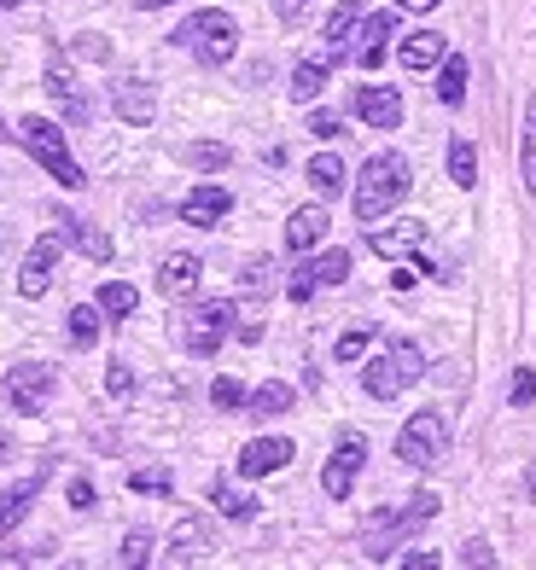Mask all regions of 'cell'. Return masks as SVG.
Listing matches in <instances>:
<instances>
[{"label": "cell", "instance_id": "6da1fadb", "mask_svg": "<svg viewBox=\"0 0 536 570\" xmlns=\"http://www.w3.org/2000/svg\"><path fill=\"white\" fill-rule=\"evenodd\" d=\"M402 198H408V158L402 151H373L362 164V175H355V216L379 222V216H391Z\"/></svg>", "mask_w": 536, "mask_h": 570}, {"label": "cell", "instance_id": "7a4b0ae2", "mask_svg": "<svg viewBox=\"0 0 536 570\" xmlns=\"http://www.w3.org/2000/svg\"><path fill=\"white\" fill-rule=\"evenodd\" d=\"M175 41L187 47V53L198 59V65H211V70H222L227 59L240 53V23H234V12H222V7H204V12H193L182 30H175Z\"/></svg>", "mask_w": 536, "mask_h": 570}, {"label": "cell", "instance_id": "3957f363", "mask_svg": "<svg viewBox=\"0 0 536 570\" xmlns=\"http://www.w3.org/2000/svg\"><path fill=\"white\" fill-rule=\"evenodd\" d=\"M415 379H426V355H420V344H415V338H391L386 350L368 361L362 391H368L373 402H391V396H402Z\"/></svg>", "mask_w": 536, "mask_h": 570}, {"label": "cell", "instance_id": "277c9868", "mask_svg": "<svg viewBox=\"0 0 536 570\" xmlns=\"http://www.w3.org/2000/svg\"><path fill=\"white\" fill-rule=\"evenodd\" d=\"M12 135L23 140V151H30V158L47 169V175H53L59 180V187H88V175L82 169H76V158H70V146H65V128L59 122H47V117H23L18 128H12Z\"/></svg>", "mask_w": 536, "mask_h": 570}, {"label": "cell", "instance_id": "5b68a950", "mask_svg": "<svg viewBox=\"0 0 536 570\" xmlns=\"http://www.w3.org/2000/svg\"><path fill=\"white\" fill-rule=\"evenodd\" d=\"M444 454H449V420L438 407H420L415 420L397 431V460L415 465V472H426V465H438Z\"/></svg>", "mask_w": 536, "mask_h": 570}, {"label": "cell", "instance_id": "8992f818", "mask_svg": "<svg viewBox=\"0 0 536 570\" xmlns=\"http://www.w3.org/2000/svg\"><path fill=\"white\" fill-rule=\"evenodd\" d=\"M431 512H438V495H431V489H420V495H408V507L386 512V518H379V524L368 530V548H362V553H368V559H391L397 541H402V535H415Z\"/></svg>", "mask_w": 536, "mask_h": 570}, {"label": "cell", "instance_id": "52a82bcc", "mask_svg": "<svg viewBox=\"0 0 536 570\" xmlns=\"http://www.w3.org/2000/svg\"><path fill=\"white\" fill-rule=\"evenodd\" d=\"M227 332H234V303L211 297V303L187 308V321H182V344H187V355L211 361V355L222 350V338H227Z\"/></svg>", "mask_w": 536, "mask_h": 570}, {"label": "cell", "instance_id": "ba28073f", "mask_svg": "<svg viewBox=\"0 0 536 570\" xmlns=\"http://www.w3.org/2000/svg\"><path fill=\"white\" fill-rule=\"evenodd\" d=\"M53 384H59V373L47 367V361H18V367L7 373V402L18 413H41L47 396H53Z\"/></svg>", "mask_w": 536, "mask_h": 570}, {"label": "cell", "instance_id": "9c48e42d", "mask_svg": "<svg viewBox=\"0 0 536 570\" xmlns=\"http://www.w3.org/2000/svg\"><path fill=\"white\" fill-rule=\"evenodd\" d=\"M362 460H368L362 431H344V436H339V449H333V460H327V472H321L327 501H350V489H355V472H362Z\"/></svg>", "mask_w": 536, "mask_h": 570}, {"label": "cell", "instance_id": "30bf717a", "mask_svg": "<svg viewBox=\"0 0 536 570\" xmlns=\"http://www.w3.org/2000/svg\"><path fill=\"white\" fill-rule=\"evenodd\" d=\"M59 245H65V227L41 233V239L30 245V256H23V268H18V292H23V297H41L47 285H53V268H59Z\"/></svg>", "mask_w": 536, "mask_h": 570}, {"label": "cell", "instance_id": "8fae6325", "mask_svg": "<svg viewBox=\"0 0 536 570\" xmlns=\"http://www.w3.org/2000/svg\"><path fill=\"white\" fill-rule=\"evenodd\" d=\"M292 443L286 436H251V443L240 449V472L245 478H269V472H280V465H292Z\"/></svg>", "mask_w": 536, "mask_h": 570}, {"label": "cell", "instance_id": "7c38bea8", "mask_svg": "<svg viewBox=\"0 0 536 570\" xmlns=\"http://www.w3.org/2000/svg\"><path fill=\"white\" fill-rule=\"evenodd\" d=\"M227 210H234V193H227V187H193L182 198V222L187 227H216Z\"/></svg>", "mask_w": 536, "mask_h": 570}, {"label": "cell", "instance_id": "4fadbf2b", "mask_svg": "<svg viewBox=\"0 0 536 570\" xmlns=\"http://www.w3.org/2000/svg\"><path fill=\"white\" fill-rule=\"evenodd\" d=\"M355 117H362L368 128H397L402 122V99H397V88H355Z\"/></svg>", "mask_w": 536, "mask_h": 570}, {"label": "cell", "instance_id": "5bb4252c", "mask_svg": "<svg viewBox=\"0 0 536 570\" xmlns=\"http://www.w3.org/2000/svg\"><path fill=\"white\" fill-rule=\"evenodd\" d=\"M47 94H53L59 106H65L70 122H88V117H94V111H88V99L76 94V76H70V65H65L59 53H47Z\"/></svg>", "mask_w": 536, "mask_h": 570}, {"label": "cell", "instance_id": "9a60e30c", "mask_svg": "<svg viewBox=\"0 0 536 570\" xmlns=\"http://www.w3.org/2000/svg\"><path fill=\"white\" fill-rule=\"evenodd\" d=\"M391 36H397V12H373V18L362 23V47H355V65H362V70H379V65H386Z\"/></svg>", "mask_w": 536, "mask_h": 570}, {"label": "cell", "instance_id": "2e32d148", "mask_svg": "<svg viewBox=\"0 0 536 570\" xmlns=\"http://www.w3.org/2000/svg\"><path fill=\"white\" fill-rule=\"evenodd\" d=\"M355 30H362V7H355V0L333 7V18H327V30H321V36H327V53H321V59L339 65V59L350 53V36H355Z\"/></svg>", "mask_w": 536, "mask_h": 570}, {"label": "cell", "instance_id": "e0dca14e", "mask_svg": "<svg viewBox=\"0 0 536 570\" xmlns=\"http://www.w3.org/2000/svg\"><path fill=\"white\" fill-rule=\"evenodd\" d=\"M198 274H204V263H198V256L175 250V256H164V268H158V292H164V297H193Z\"/></svg>", "mask_w": 536, "mask_h": 570}, {"label": "cell", "instance_id": "ac0fdd59", "mask_svg": "<svg viewBox=\"0 0 536 570\" xmlns=\"http://www.w3.org/2000/svg\"><path fill=\"white\" fill-rule=\"evenodd\" d=\"M111 106H117V117L129 122V128H146L152 117H158V94H152L146 82H117V99H111Z\"/></svg>", "mask_w": 536, "mask_h": 570}, {"label": "cell", "instance_id": "d6986e66", "mask_svg": "<svg viewBox=\"0 0 536 570\" xmlns=\"http://www.w3.org/2000/svg\"><path fill=\"white\" fill-rule=\"evenodd\" d=\"M373 256H402V250H420L426 245V222H397V227H373L368 233Z\"/></svg>", "mask_w": 536, "mask_h": 570}, {"label": "cell", "instance_id": "ffe728a7", "mask_svg": "<svg viewBox=\"0 0 536 570\" xmlns=\"http://www.w3.org/2000/svg\"><path fill=\"white\" fill-rule=\"evenodd\" d=\"M41 483H47V472L23 478V483H12L7 495H0V535H7L12 524H23V518H30V507H36V495H41Z\"/></svg>", "mask_w": 536, "mask_h": 570}, {"label": "cell", "instance_id": "44dd1931", "mask_svg": "<svg viewBox=\"0 0 536 570\" xmlns=\"http://www.w3.org/2000/svg\"><path fill=\"white\" fill-rule=\"evenodd\" d=\"M53 222L65 227V239H76V245H82V256H94V263H111V239H106V233H99L94 222L70 216V210H53Z\"/></svg>", "mask_w": 536, "mask_h": 570}, {"label": "cell", "instance_id": "7402d4cb", "mask_svg": "<svg viewBox=\"0 0 536 570\" xmlns=\"http://www.w3.org/2000/svg\"><path fill=\"white\" fill-rule=\"evenodd\" d=\"M321 239H327V210H321V204H303V210H292L286 245H292V250H315Z\"/></svg>", "mask_w": 536, "mask_h": 570}, {"label": "cell", "instance_id": "603a6c76", "mask_svg": "<svg viewBox=\"0 0 536 570\" xmlns=\"http://www.w3.org/2000/svg\"><path fill=\"white\" fill-rule=\"evenodd\" d=\"M444 36L438 30H420V36H408L402 41V70H431V65H444Z\"/></svg>", "mask_w": 536, "mask_h": 570}, {"label": "cell", "instance_id": "cb8c5ba5", "mask_svg": "<svg viewBox=\"0 0 536 570\" xmlns=\"http://www.w3.org/2000/svg\"><path fill=\"white\" fill-rule=\"evenodd\" d=\"M169 553L175 559H198V553H211V524H204V518H182V524H175V535H169Z\"/></svg>", "mask_w": 536, "mask_h": 570}, {"label": "cell", "instance_id": "d4e9b609", "mask_svg": "<svg viewBox=\"0 0 536 570\" xmlns=\"http://www.w3.org/2000/svg\"><path fill=\"white\" fill-rule=\"evenodd\" d=\"M245 407L257 413V420H280V413H292V384H263V391H251L245 396Z\"/></svg>", "mask_w": 536, "mask_h": 570}, {"label": "cell", "instance_id": "484cf974", "mask_svg": "<svg viewBox=\"0 0 536 570\" xmlns=\"http://www.w3.org/2000/svg\"><path fill=\"white\" fill-rule=\"evenodd\" d=\"M303 175H310V187H315L321 198H339V193H344V164L333 158V151L310 158V169H303Z\"/></svg>", "mask_w": 536, "mask_h": 570}, {"label": "cell", "instance_id": "4316f807", "mask_svg": "<svg viewBox=\"0 0 536 570\" xmlns=\"http://www.w3.org/2000/svg\"><path fill=\"white\" fill-rule=\"evenodd\" d=\"M94 303L106 308L111 321H123V315H135V308H140V292H135V285H123V279H106V285H99V297H94Z\"/></svg>", "mask_w": 536, "mask_h": 570}, {"label": "cell", "instance_id": "83f0119b", "mask_svg": "<svg viewBox=\"0 0 536 570\" xmlns=\"http://www.w3.org/2000/svg\"><path fill=\"white\" fill-rule=\"evenodd\" d=\"M438 99H444V106H461V99H467V59H461V53H444Z\"/></svg>", "mask_w": 536, "mask_h": 570}, {"label": "cell", "instance_id": "f1b7e54d", "mask_svg": "<svg viewBox=\"0 0 536 570\" xmlns=\"http://www.w3.org/2000/svg\"><path fill=\"white\" fill-rule=\"evenodd\" d=\"M327 70H333L327 59H303V65L292 70V99H303V106H310V99L327 88Z\"/></svg>", "mask_w": 536, "mask_h": 570}, {"label": "cell", "instance_id": "f546056e", "mask_svg": "<svg viewBox=\"0 0 536 570\" xmlns=\"http://www.w3.org/2000/svg\"><path fill=\"white\" fill-rule=\"evenodd\" d=\"M449 180H455V187H472V180H478V151H472V140H449Z\"/></svg>", "mask_w": 536, "mask_h": 570}, {"label": "cell", "instance_id": "4dcf8cb0", "mask_svg": "<svg viewBox=\"0 0 536 570\" xmlns=\"http://www.w3.org/2000/svg\"><path fill=\"white\" fill-rule=\"evenodd\" d=\"M211 501H216L227 518H257V501H251V495H240V489H234V483H222V478L211 483Z\"/></svg>", "mask_w": 536, "mask_h": 570}, {"label": "cell", "instance_id": "1f68e13d", "mask_svg": "<svg viewBox=\"0 0 536 570\" xmlns=\"http://www.w3.org/2000/svg\"><path fill=\"white\" fill-rule=\"evenodd\" d=\"M310 268H315L321 285H344L350 279V250H327V256H315Z\"/></svg>", "mask_w": 536, "mask_h": 570}, {"label": "cell", "instance_id": "d6a6232c", "mask_svg": "<svg viewBox=\"0 0 536 570\" xmlns=\"http://www.w3.org/2000/svg\"><path fill=\"white\" fill-rule=\"evenodd\" d=\"M519 175H525V187L536 193V106L525 111V140H519Z\"/></svg>", "mask_w": 536, "mask_h": 570}, {"label": "cell", "instance_id": "836d02e7", "mask_svg": "<svg viewBox=\"0 0 536 570\" xmlns=\"http://www.w3.org/2000/svg\"><path fill=\"white\" fill-rule=\"evenodd\" d=\"M94 338H99V315L82 303V308H70V344L76 350H94Z\"/></svg>", "mask_w": 536, "mask_h": 570}, {"label": "cell", "instance_id": "e575fe53", "mask_svg": "<svg viewBox=\"0 0 536 570\" xmlns=\"http://www.w3.org/2000/svg\"><path fill=\"white\" fill-rule=\"evenodd\" d=\"M187 164L193 169H227V164H234V151L216 146V140H198V146H187Z\"/></svg>", "mask_w": 536, "mask_h": 570}, {"label": "cell", "instance_id": "d590c367", "mask_svg": "<svg viewBox=\"0 0 536 570\" xmlns=\"http://www.w3.org/2000/svg\"><path fill=\"white\" fill-rule=\"evenodd\" d=\"M129 489H135V495H169V472H164V465H146V472H129Z\"/></svg>", "mask_w": 536, "mask_h": 570}, {"label": "cell", "instance_id": "8d00e7d4", "mask_svg": "<svg viewBox=\"0 0 536 570\" xmlns=\"http://www.w3.org/2000/svg\"><path fill=\"white\" fill-rule=\"evenodd\" d=\"M315 285H321L315 268H310V263H298V268L286 274V297H292V303H310V297H315Z\"/></svg>", "mask_w": 536, "mask_h": 570}, {"label": "cell", "instance_id": "74e56055", "mask_svg": "<svg viewBox=\"0 0 536 570\" xmlns=\"http://www.w3.org/2000/svg\"><path fill=\"white\" fill-rule=\"evenodd\" d=\"M211 402H216L222 413L245 407V384H240V379H216V384H211Z\"/></svg>", "mask_w": 536, "mask_h": 570}, {"label": "cell", "instance_id": "f35d334b", "mask_svg": "<svg viewBox=\"0 0 536 570\" xmlns=\"http://www.w3.org/2000/svg\"><path fill=\"white\" fill-rule=\"evenodd\" d=\"M368 344H373V332H368V326H355V332H344V338L333 344V355H339V361H362Z\"/></svg>", "mask_w": 536, "mask_h": 570}, {"label": "cell", "instance_id": "ab89813d", "mask_svg": "<svg viewBox=\"0 0 536 570\" xmlns=\"http://www.w3.org/2000/svg\"><path fill=\"white\" fill-rule=\"evenodd\" d=\"M123 564H146L152 559V535L146 530H129V535H123V553H117Z\"/></svg>", "mask_w": 536, "mask_h": 570}, {"label": "cell", "instance_id": "60d3db41", "mask_svg": "<svg viewBox=\"0 0 536 570\" xmlns=\"http://www.w3.org/2000/svg\"><path fill=\"white\" fill-rule=\"evenodd\" d=\"M106 391L123 402V396H135V373L129 367H123V361H111V367H106Z\"/></svg>", "mask_w": 536, "mask_h": 570}, {"label": "cell", "instance_id": "b9f144b4", "mask_svg": "<svg viewBox=\"0 0 536 570\" xmlns=\"http://www.w3.org/2000/svg\"><path fill=\"white\" fill-rule=\"evenodd\" d=\"M269 268H274V263H263V256H257V263H245V274H240V285H245V292H251V297H263V292H269Z\"/></svg>", "mask_w": 536, "mask_h": 570}, {"label": "cell", "instance_id": "7bdbcfd3", "mask_svg": "<svg viewBox=\"0 0 536 570\" xmlns=\"http://www.w3.org/2000/svg\"><path fill=\"white\" fill-rule=\"evenodd\" d=\"M303 128H310V135H315V140H339V135H344V122H339L333 111H315V117H310V122H303Z\"/></svg>", "mask_w": 536, "mask_h": 570}, {"label": "cell", "instance_id": "ee69618b", "mask_svg": "<svg viewBox=\"0 0 536 570\" xmlns=\"http://www.w3.org/2000/svg\"><path fill=\"white\" fill-rule=\"evenodd\" d=\"M530 402H536V373L519 367V373H514V407H530Z\"/></svg>", "mask_w": 536, "mask_h": 570}, {"label": "cell", "instance_id": "f6af8a7d", "mask_svg": "<svg viewBox=\"0 0 536 570\" xmlns=\"http://www.w3.org/2000/svg\"><path fill=\"white\" fill-rule=\"evenodd\" d=\"M70 507H76V512H88V507H94V483H88V478H76V483H70Z\"/></svg>", "mask_w": 536, "mask_h": 570}, {"label": "cell", "instance_id": "bcb514c9", "mask_svg": "<svg viewBox=\"0 0 536 570\" xmlns=\"http://www.w3.org/2000/svg\"><path fill=\"white\" fill-rule=\"evenodd\" d=\"M461 564H496V553L484 548V541H467V548H461Z\"/></svg>", "mask_w": 536, "mask_h": 570}, {"label": "cell", "instance_id": "7dc6e473", "mask_svg": "<svg viewBox=\"0 0 536 570\" xmlns=\"http://www.w3.org/2000/svg\"><path fill=\"white\" fill-rule=\"evenodd\" d=\"M76 53H82V59H106V53H111V47H106V41H99V36H82V41H76Z\"/></svg>", "mask_w": 536, "mask_h": 570}, {"label": "cell", "instance_id": "c3c4849f", "mask_svg": "<svg viewBox=\"0 0 536 570\" xmlns=\"http://www.w3.org/2000/svg\"><path fill=\"white\" fill-rule=\"evenodd\" d=\"M274 18L280 23H298L303 18V0H274Z\"/></svg>", "mask_w": 536, "mask_h": 570}, {"label": "cell", "instance_id": "681fc988", "mask_svg": "<svg viewBox=\"0 0 536 570\" xmlns=\"http://www.w3.org/2000/svg\"><path fill=\"white\" fill-rule=\"evenodd\" d=\"M402 564L408 570H431V564H438V553H402Z\"/></svg>", "mask_w": 536, "mask_h": 570}, {"label": "cell", "instance_id": "f907efd6", "mask_svg": "<svg viewBox=\"0 0 536 570\" xmlns=\"http://www.w3.org/2000/svg\"><path fill=\"white\" fill-rule=\"evenodd\" d=\"M263 338V321H240V344H257Z\"/></svg>", "mask_w": 536, "mask_h": 570}, {"label": "cell", "instance_id": "816d5d0a", "mask_svg": "<svg viewBox=\"0 0 536 570\" xmlns=\"http://www.w3.org/2000/svg\"><path fill=\"white\" fill-rule=\"evenodd\" d=\"M391 7H402V12H431L438 0H391Z\"/></svg>", "mask_w": 536, "mask_h": 570}, {"label": "cell", "instance_id": "f5cc1de1", "mask_svg": "<svg viewBox=\"0 0 536 570\" xmlns=\"http://www.w3.org/2000/svg\"><path fill=\"white\" fill-rule=\"evenodd\" d=\"M158 7H175V0H140V12H158Z\"/></svg>", "mask_w": 536, "mask_h": 570}, {"label": "cell", "instance_id": "db71d44e", "mask_svg": "<svg viewBox=\"0 0 536 570\" xmlns=\"http://www.w3.org/2000/svg\"><path fill=\"white\" fill-rule=\"evenodd\" d=\"M7 454H12V443H7V436H0V460H7Z\"/></svg>", "mask_w": 536, "mask_h": 570}, {"label": "cell", "instance_id": "11a10c76", "mask_svg": "<svg viewBox=\"0 0 536 570\" xmlns=\"http://www.w3.org/2000/svg\"><path fill=\"white\" fill-rule=\"evenodd\" d=\"M0 7H18V0H0Z\"/></svg>", "mask_w": 536, "mask_h": 570}]
</instances>
